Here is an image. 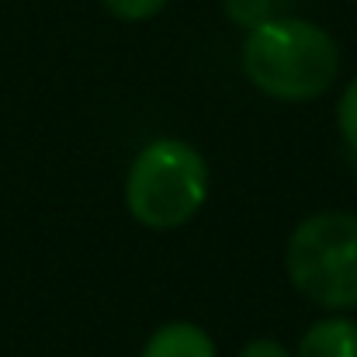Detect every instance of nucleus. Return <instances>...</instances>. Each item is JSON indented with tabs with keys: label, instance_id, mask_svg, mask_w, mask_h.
I'll return each mask as SVG.
<instances>
[{
	"label": "nucleus",
	"instance_id": "1",
	"mask_svg": "<svg viewBox=\"0 0 357 357\" xmlns=\"http://www.w3.org/2000/svg\"><path fill=\"white\" fill-rule=\"evenodd\" d=\"M246 80L288 105L323 98L340 73V45L337 38L305 17H267L250 28L239 52Z\"/></svg>",
	"mask_w": 357,
	"mask_h": 357
},
{
	"label": "nucleus",
	"instance_id": "6",
	"mask_svg": "<svg viewBox=\"0 0 357 357\" xmlns=\"http://www.w3.org/2000/svg\"><path fill=\"white\" fill-rule=\"evenodd\" d=\"M222 10L236 28L250 31L264 24L267 17H274V0H222Z\"/></svg>",
	"mask_w": 357,
	"mask_h": 357
},
{
	"label": "nucleus",
	"instance_id": "2",
	"mask_svg": "<svg viewBox=\"0 0 357 357\" xmlns=\"http://www.w3.org/2000/svg\"><path fill=\"white\" fill-rule=\"evenodd\" d=\"M208 163L184 139H153L125 174V208L146 229H181L208 202Z\"/></svg>",
	"mask_w": 357,
	"mask_h": 357
},
{
	"label": "nucleus",
	"instance_id": "9",
	"mask_svg": "<svg viewBox=\"0 0 357 357\" xmlns=\"http://www.w3.org/2000/svg\"><path fill=\"white\" fill-rule=\"evenodd\" d=\"M239 357H295L284 344H278V340H267V337H257V340H250Z\"/></svg>",
	"mask_w": 357,
	"mask_h": 357
},
{
	"label": "nucleus",
	"instance_id": "4",
	"mask_svg": "<svg viewBox=\"0 0 357 357\" xmlns=\"http://www.w3.org/2000/svg\"><path fill=\"white\" fill-rule=\"evenodd\" d=\"M139 357H219V351L205 326L191 319H170L146 340Z\"/></svg>",
	"mask_w": 357,
	"mask_h": 357
},
{
	"label": "nucleus",
	"instance_id": "8",
	"mask_svg": "<svg viewBox=\"0 0 357 357\" xmlns=\"http://www.w3.org/2000/svg\"><path fill=\"white\" fill-rule=\"evenodd\" d=\"M337 128L344 135V142L357 149V77L344 87L340 94V105H337Z\"/></svg>",
	"mask_w": 357,
	"mask_h": 357
},
{
	"label": "nucleus",
	"instance_id": "10",
	"mask_svg": "<svg viewBox=\"0 0 357 357\" xmlns=\"http://www.w3.org/2000/svg\"><path fill=\"white\" fill-rule=\"evenodd\" d=\"M354 181H357V174H354Z\"/></svg>",
	"mask_w": 357,
	"mask_h": 357
},
{
	"label": "nucleus",
	"instance_id": "3",
	"mask_svg": "<svg viewBox=\"0 0 357 357\" xmlns=\"http://www.w3.org/2000/svg\"><path fill=\"white\" fill-rule=\"evenodd\" d=\"M291 288L319 309H357V215L316 212L295 226L284 250Z\"/></svg>",
	"mask_w": 357,
	"mask_h": 357
},
{
	"label": "nucleus",
	"instance_id": "5",
	"mask_svg": "<svg viewBox=\"0 0 357 357\" xmlns=\"http://www.w3.org/2000/svg\"><path fill=\"white\" fill-rule=\"evenodd\" d=\"M295 357H357V323L344 316H326L312 323L302 333Z\"/></svg>",
	"mask_w": 357,
	"mask_h": 357
},
{
	"label": "nucleus",
	"instance_id": "7",
	"mask_svg": "<svg viewBox=\"0 0 357 357\" xmlns=\"http://www.w3.org/2000/svg\"><path fill=\"white\" fill-rule=\"evenodd\" d=\"M170 0H101V7L119 17V21H128V24H139V21H149L156 17Z\"/></svg>",
	"mask_w": 357,
	"mask_h": 357
},
{
	"label": "nucleus",
	"instance_id": "11",
	"mask_svg": "<svg viewBox=\"0 0 357 357\" xmlns=\"http://www.w3.org/2000/svg\"><path fill=\"white\" fill-rule=\"evenodd\" d=\"M354 3H357V0H354Z\"/></svg>",
	"mask_w": 357,
	"mask_h": 357
}]
</instances>
